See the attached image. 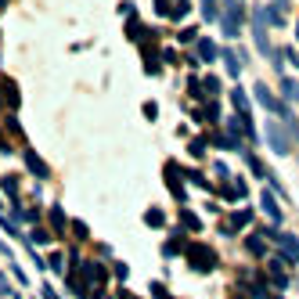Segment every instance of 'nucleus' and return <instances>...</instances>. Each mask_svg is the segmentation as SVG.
I'll return each mask as SVG.
<instances>
[{"mask_svg": "<svg viewBox=\"0 0 299 299\" xmlns=\"http://www.w3.org/2000/svg\"><path fill=\"white\" fill-rule=\"evenodd\" d=\"M271 8H278V11L285 15V11H288V0H274V4H271Z\"/></svg>", "mask_w": 299, "mask_h": 299, "instance_id": "obj_31", "label": "nucleus"}, {"mask_svg": "<svg viewBox=\"0 0 299 299\" xmlns=\"http://www.w3.org/2000/svg\"><path fill=\"white\" fill-rule=\"evenodd\" d=\"M181 224H184L188 231H202V220L195 217V213H191V209H181Z\"/></svg>", "mask_w": 299, "mask_h": 299, "instance_id": "obj_17", "label": "nucleus"}, {"mask_svg": "<svg viewBox=\"0 0 299 299\" xmlns=\"http://www.w3.org/2000/svg\"><path fill=\"white\" fill-rule=\"evenodd\" d=\"M202 91H205V98L217 101V94H220V79H217V76H205V79H202Z\"/></svg>", "mask_w": 299, "mask_h": 299, "instance_id": "obj_16", "label": "nucleus"}, {"mask_svg": "<svg viewBox=\"0 0 299 299\" xmlns=\"http://www.w3.org/2000/svg\"><path fill=\"white\" fill-rule=\"evenodd\" d=\"M25 166H29V173H36L40 181H44V177L51 173V169H47V162H44V159H40V155H36L33 148H25Z\"/></svg>", "mask_w": 299, "mask_h": 299, "instance_id": "obj_12", "label": "nucleus"}, {"mask_svg": "<svg viewBox=\"0 0 299 299\" xmlns=\"http://www.w3.org/2000/svg\"><path fill=\"white\" fill-rule=\"evenodd\" d=\"M260 205H263V213L271 217V224L278 227V224H281V205H278V198H274L271 191H263V195H260Z\"/></svg>", "mask_w": 299, "mask_h": 299, "instance_id": "obj_11", "label": "nucleus"}, {"mask_svg": "<svg viewBox=\"0 0 299 299\" xmlns=\"http://www.w3.org/2000/svg\"><path fill=\"white\" fill-rule=\"evenodd\" d=\"M40 292H44V299H62V295H58V292H54L51 285H44V288H40Z\"/></svg>", "mask_w": 299, "mask_h": 299, "instance_id": "obj_29", "label": "nucleus"}, {"mask_svg": "<svg viewBox=\"0 0 299 299\" xmlns=\"http://www.w3.org/2000/svg\"><path fill=\"white\" fill-rule=\"evenodd\" d=\"M144 224H148V227H162V224H166L162 209H148V213H144Z\"/></svg>", "mask_w": 299, "mask_h": 299, "instance_id": "obj_19", "label": "nucleus"}, {"mask_svg": "<svg viewBox=\"0 0 299 299\" xmlns=\"http://www.w3.org/2000/svg\"><path fill=\"white\" fill-rule=\"evenodd\" d=\"M72 231H76V238H91V234H87V224H83V220H72Z\"/></svg>", "mask_w": 299, "mask_h": 299, "instance_id": "obj_25", "label": "nucleus"}, {"mask_svg": "<svg viewBox=\"0 0 299 299\" xmlns=\"http://www.w3.org/2000/svg\"><path fill=\"white\" fill-rule=\"evenodd\" d=\"M220 58L227 62V72H231V76H242V65H245V54H238V51H220Z\"/></svg>", "mask_w": 299, "mask_h": 299, "instance_id": "obj_13", "label": "nucleus"}, {"mask_svg": "<svg viewBox=\"0 0 299 299\" xmlns=\"http://www.w3.org/2000/svg\"><path fill=\"white\" fill-rule=\"evenodd\" d=\"M202 18L205 22H217L220 18V0H202Z\"/></svg>", "mask_w": 299, "mask_h": 299, "instance_id": "obj_15", "label": "nucleus"}, {"mask_svg": "<svg viewBox=\"0 0 299 299\" xmlns=\"http://www.w3.org/2000/svg\"><path fill=\"white\" fill-rule=\"evenodd\" d=\"M184 256H188L191 271H198V274H213V271H217V263H220V256L213 252V245H202V242H188Z\"/></svg>", "mask_w": 299, "mask_h": 299, "instance_id": "obj_1", "label": "nucleus"}, {"mask_svg": "<svg viewBox=\"0 0 299 299\" xmlns=\"http://www.w3.org/2000/svg\"><path fill=\"white\" fill-rule=\"evenodd\" d=\"M79 271H83V278H87L91 292H94V288H101V285L108 281V267H105V263H98V260H87V263H79Z\"/></svg>", "mask_w": 299, "mask_h": 299, "instance_id": "obj_5", "label": "nucleus"}, {"mask_svg": "<svg viewBox=\"0 0 299 299\" xmlns=\"http://www.w3.org/2000/svg\"><path fill=\"white\" fill-rule=\"evenodd\" d=\"M0 152H8V141H4V137H0Z\"/></svg>", "mask_w": 299, "mask_h": 299, "instance_id": "obj_32", "label": "nucleus"}, {"mask_svg": "<svg viewBox=\"0 0 299 299\" xmlns=\"http://www.w3.org/2000/svg\"><path fill=\"white\" fill-rule=\"evenodd\" d=\"M195 58L198 62H217L220 58V47L213 40H195Z\"/></svg>", "mask_w": 299, "mask_h": 299, "instance_id": "obj_9", "label": "nucleus"}, {"mask_svg": "<svg viewBox=\"0 0 299 299\" xmlns=\"http://www.w3.org/2000/svg\"><path fill=\"white\" fill-rule=\"evenodd\" d=\"M51 224H54L58 234L65 231V213H62V205H51Z\"/></svg>", "mask_w": 299, "mask_h": 299, "instance_id": "obj_21", "label": "nucleus"}, {"mask_svg": "<svg viewBox=\"0 0 299 299\" xmlns=\"http://www.w3.org/2000/svg\"><path fill=\"white\" fill-rule=\"evenodd\" d=\"M188 152H191V155H195V159H202V155H205V141H202V137H195V141H191V148H188Z\"/></svg>", "mask_w": 299, "mask_h": 299, "instance_id": "obj_22", "label": "nucleus"}, {"mask_svg": "<svg viewBox=\"0 0 299 299\" xmlns=\"http://www.w3.org/2000/svg\"><path fill=\"white\" fill-rule=\"evenodd\" d=\"M242 155H245V162H249V169H252V173H256V177H267V169H263V162H260V159H256L252 152H242Z\"/></svg>", "mask_w": 299, "mask_h": 299, "instance_id": "obj_18", "label": "nucleus"}, {"mask_svg": "<svg viewBox=\"0 0 299 299\" xmlns=\"http://www.w3.org/2000/svg\"><path fill=\"white\" fill-rule=\"evenodd\" d=\"M47 267H54V271H62V252H54L51 260H47Z\"/></svg>", "mask_w": 299, "mask_h": 299, "instance_id": "obj_28", "label": "nucleus"}, {"mask_svg": "<svg viewBox=\"0 0 299 299\" xmlns=\"http://www.w3.org/2000/svg\"><path fill=\"white\" fill-rule=\"evenodd\" d=\"M166 188L173 191L177 202H188V191H184V184H181V166H177V162H166Z\"/></svg>", "mask_w": 299, "mask_h": 299, "instance_id": "obj_7", "label": "nucleus"}, {"mask_svg": "<svg viewBox=\"0 0 299 299\" xmlns=\"http://www.w3.org/2000/svg\"><path fill=\"white\" fill-rule=\"evenodd\" d=\"M267 242H274L278 245V256L288 263V267H295L299 263V238H292V234H285V231H278V227H263L260 231Z\"/></svg>", "mask_w": 299, "mask_h": 299, "instance_id": "obj_2", "label": "nucleus"}, {"mask_svg": "<svg viewBox=\"0 0 299 299\" xmlns=\"http://www.w3.org/2000/svg\"><path fill=\"white\" fill-rule=\"evenodd\" d=\"M281 91H285L288 101H299V83L295 79H281Z\"/></svg>", "mask_w": 299, "mask_h": 299, "instance_id": "obj_20", "label": "nucleus"}, {"mask_svg": "<svg viewBox=\"0 0 299 299\" xmlns=\"http://www.w3.org/2000/svg\"><path fill=\"white\" fill-rule=\"evenodd\" d=\"M29 238H33V242H40V245H47V242H51V234H47L44 227H36V231H33Z\"/></svg>", "mask_w": 299, "mask_h": 299, "instance_id": "obj_23", "label": "nucleus"}, {"mask_svg": "<svg viewBox=\"0 0 299 299\" xmlns=\"http://www.w3.org/2000/svg\"><path fill=\"white\" fill-rule=\"evenodd\" d=\"M152 295H155V299H169V295H166V288H162V285H152Z\"/></svg>", "mask_w": 299, "mask_h": 299, "instance_id": "obj_30", "label": "nucleus"}, {"mask_svg": "<svg viewBox=\"0 0 299 299\" xmlns=\"http://www.w3.org/2000/svg\"><path fill=\"white\" fill-rule=\"evenodd\" d=\"M188 177H191V184H198V188H209V181H205V177L198 173V169H191V173H188Z\"/></svg>", "mask_w": 299, "mask_h": 299, "instance_id": "obj_26", "label": "nucleus"}, {"mask_svg": "<svg viewBox=\"0 0 299 299\" xmlns=\"http://www.w3.org/2000/svg\"><path fill=\"white\" fill-rule=\"evenodd\" d=\"M249 220H252V209H238L234 217H227V220L220 224V231H224V234H234V231H238V227H245Z\"/></svg>", "mask_w": 299, "mask_h": 299, "instance_id": "obj_8", "label": "nucleus"}, {"mask_svg": "<svg viewBox=\"0 0 299 299\" xmlns=\"http://www.w3.org/2000/svg\"><path fill=\"white\" fill-rule=\"evenodd\" d=\"M119 299H137V295H130V292H123V295H119Z\"/></svg>", "mask_w": 299, "mask_h": 299, "instance_id": "obj_33", "label": "nucleus"}, {"mask_svg": "<svg viewBox=\"0 0 299 299\" xmlns=\"http://www.w3.org/2000/svg\"><path fill=\"white\" fill-rule=\"evenodd\" d=\"M4 191H8V195H15V191H18V181H15V177H11V173H8V177H4Z\"/></svg>", "mask_w": 299, "mask_h": 299, "instance_id": "obj_27", "label": "nucleus"}, {"mask_svg": "<svg viewBox=\"0 0 299 299\" xmlns=\"http://www.w3.org/2000/svg\"><path fill=\"white\" fill-rule=\"evenodd\" d=\"M285 260H281V256H274V260L267 263V278L278 285V288H288V274H285V267H281Z\"/></svg>", "mask_w": 299, "mask_h": 299, "instance_id": "obj_10", "label": "nucleus"}, {"mask_svg": "<svg viewBox=\"0 0 299 299\" xmlns=\"http://www.w3.org/2000/svg\"><path fill=\"white\" fill-rule=\"evenodd\" d=\"M252 36H256V47H260V54L271 62V54H274V47H271V40H267V18H263V8L252 15Z\"/></svg>", "mask_w": 299, "mask_h": 299, "instance_id": "obj_3", "label": "nucleus"}, {"mask_svg": "<svg viewBox=\"0 0 299 299\" xmlns=\"http://www.w3.org/2000/svg\"><path fill=\"white\" fill-rule=\"evenodd\" d=\"M267 144H271L278 155H288V152H292V144H288V134L281 130V126H278L274 119H267Z\"/></svg>", "mask_w": 299, "mask_h": 299, "instance_id": "obj_6", "label": "nucleus"}, {"mask_svg": "<svg viewBox=\"0 0 299 299\" xmlns=\"http://www.w3.org/2000/svg\"><path fill=\"white\" fill-rule=\"evenodd\" d=\"M245 249H249L252 256H263V252H267V238H263V234H252V238H245Z\"/></svg>", "mask_w": 299, "mask_h": 299, "instance_id": "obj_14", "label": "nucleus"}, {"mask_svg": "<svg viewBox=\"0 0 299 299\" xmlns=\"http://www.w3.org/2000/svg\"><path fill=\"white\" fill-rule=\"evenodd\" d=\"M224 33L234 40L238 33H242V0H227V8H224Z\"/></svg>", "mask_w": 299, "mask_h": 299, "instance_id": "obj_4", "label": "nucleus"}, {"mask_svg": "<svg viewBox=\"0 0 299 299\" xmlns=\"http://www.w3.org/2000/svg\"><path fill=\"white\" fill-rule=\"evenodd\" d=\"M195 40H198V33L188 25V29H181V44H195Z\"/></svg>", "mask_w": 299, "mask_h": 299, "instance_id": "obj_24", "label": "nucleus"}]
</instances>
